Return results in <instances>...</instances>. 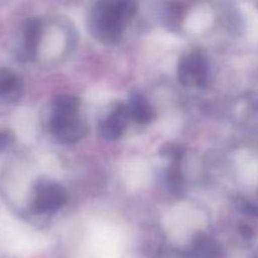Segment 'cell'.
I'll use <instances>...</instances> for the list:
<instances>
[{
  "mask_svg": "<svg viewBox=\"0 0 258 258\" xmlns=\"http://www.w3.org/2000/svg\"><path fill=\"white\" fill-rule=\"evenodd\" d=\"M208 77V59L202 50H190L179 59L178 78L185 87H204Z\"/></svg>",
  "mask_w": 258,
  "mask_h": 258,
  "instance_id": "7a4b0ae2",
  "label": "cell"
},
{
  "mask_svg": "<svg viewBox=\"0 0 258 258\" xmlns=\"http://www.w3.org/2000/svg\"><path fill=\"white\" fill-rule=\"evenodd\" d=\"M23 83L19 76L9 68H0V102L12 103L20 98Z\"/></svg>",
  "mask_w": 258,
  "mask_h": 258,
  "instance_id": "52a82bcc",
  "label": "cell"
},
{
  "mask_svg": "<svg viewBox=\"0 0 258 258\" xmlns=\"http://www.w3.org/2000/svg\"><path fill=\"white\" fill-rule=\"evenodd\" d=\"M184 148L178 144H166L160 149V155L171 161V164H178L184 156Z\"/></svg>",
  "mask_w": 258,
  "mask_h": 258,
  "instance_id": "4fadbf2b",
  "label": "cell"
},
{
  "mask_svg": "<svg viewBox=\"0 0 258 258\" xmlns=\"http://www.w3.org/2000/svg\"><path fill=\"white\" fill-rule=\"evenodd\" d=\"M53 112L60 113H76L80 107V100L75 96L58 95L53 98Z\"/></svg>",
  "mask_w": 258,
  "mask_h": 258,
  "instance_id": "30bf717a",
  "label": "cell"
},
{
  "mask_svg": "<svg viewBox=\"0 0 258 258\" xmlns=\"http://www.w3.org/2000/svg\"><path fill=\"white\" fill-rule=\"evenodd\" d=\"M43 33V24L39 18H28L22 27V43L17 50L18 59L29 62L37 57V49Z\"/></svg>",
  "mask_w": 258,
  "mask_h": 258,
  "instance_id": "5b68a950",
  "label": "cell"
},
{
  "mask_svg": "<svg viewBox=\"0 0 258 258\" xmlns=\"http://www.w3.org/2000/svg\"><path fill=\"white\" fill-rule=\"evenodd\" d=\"M138 10L136 3L98 2L91 10L88 27L98 40L107 44L121 42L122 33Z\"/></svg>",
  "mask_w": 258,
  "mask_h": 258,
  "instance_id": "6da1fadb",
  "label": "cell"
},
{
  "mask_svg": "<svg viewBox=\"0 0 258 258\" xmlns=\"http://www.w3.org/2000/svg\"><path fill=\"white\" fill-rule=\"evenodd\" d=\"M221 253V247L214 239L204 233L197 234L193 244L186 251H181L179 258H217Z\"/></svg>",
  "mask_w": 258,
  "mask_h": 258,
  "instance_id": "ba28073f",
  "label": "cell"
},
{
  "mask_svg": "<svg viewBox=\"0 0 258 258\" xmlns=\"http://www.w3.org/2000/svg\"><path fill=\"white\" fill-rule=\"evenodd\" d=\"M50 133L55 140L64 145L76 144L87 135L88 127L85 121L76 113L53 112L49 121Z\"/></svg>",
  "mask_w": 258,
  "mask_h": 258,
  "instance_id": "3957f363",
  "label": "cell"
},
{
  "mask_svg": "<svg viewBox=\"0 0 258 258\" xmlns=\"http://www.w3.org/2000/svg\"><path fill=\"white\" fill-rule=\"evenodd\" d=\"M166 184L169 190L175 196H180L184 191V176L179 170L178 164H171L166 173Z\"/></svg>",
  "mask_w": 258,
  "mask_h": 258,
  "instance_id": "8fae6325",
  "label": "cell"
},
{
  "mask_svg": "<svg viewBox=\"0 0 258 258\" xmlns=\"http://www.w3.org/2000/svg\"><path fill=\"white\" fill-rule=\"evenodd\" d=\"M131 116L127 105H116L98 125L101 136L106 140H117L125 133Z\"/></svg>",
  "mask_w": 258,
  "mask_h": 258,
  "instance_id": "8992f818",
  "label": "cell"
},
{
  "mask_svg": "<svg viewBox=\"0 0 258 258\" xmlns=\"http://www.w3.org/2000/svg\"><path fill=\"white\" fill-rule=\"evenodd\" d=\"M68 201L64 186L54 181H39L34 188L32 211L38 214H49L59 211Z\"/></svg>",
  "mask_w": 258,
  "mask_h": 258,
  "instance_id": "277c9868",
  "label": "cell"
},
{
  "mask_svg": "<svg viewBox=\"0 0 258 258\" xmlns=\"http://www.w3.org/2000/svg\"><path fill=\"white\" fill-rule=\"evenodd\" d=\"M131 118L138 123H149L154 118V110L143 93L134 91L127 103Z\"/></svg>",
  "mask_w": 258,
  "mask_h": 258,
  "instance_id": "9c48e42d",
  "label": "cell"
},
{
  "mask_svg": "<svg viewBox=\"0 0 258 258\" xmlns=\"http://www.w3.org/2000/svg\"><path fill=\"white\" fill-rule=\"evenodd\" d=\"M14 143V135L10 130L7 128H0V151L7 150L9 146Z\"/></svg>",
  "mask_w": 258,
  "mask_h": 258,
  "instance_id": "5bb4252c",
  "label": "cell"
},
{
  "mask_svg": "<svg viewBox=\"0 0 258 258\" xmlns=\"http://www.w3.org/2000/svg\"><path fill=\"white\" fill-rule=\"evenodd\" d=\"M183 17H184L183 5L176 4V3L168 4L165 19H166V23H168V27L170 28V29H178Z\"/></svg>",
  "mask_w": 258,
  "mask_h": 258,
  "instance_id": "7c38bea8",
  "label": "cell"
}]
</instances>
